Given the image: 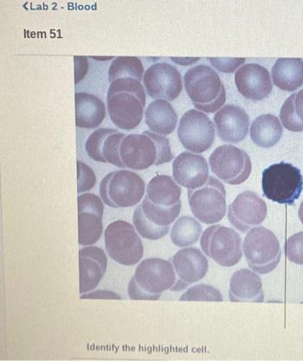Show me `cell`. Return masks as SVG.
Masks as SVG:
<instances>
[{"label":"cell","instance_id":"cell-1","mask_svg":"<svg viewBox=\"0 0 303 361\" xmlns=\"http://www.w3.org/2000/svg\"><path fill=\"white\" fill-rule=\"evenodd\" d=\"M107 112L117 128L130 130L143 121L145 93L143 84L134 78H120L111 82L107 94Z\"/></svg>","mask_w":303,"mask_h":361},{"label":"cell","instance_id":"cell-2","mask_svg":"<svg viewBox=\"0 0 303 361\" xmlns=\"http://www.w3.org/2000/svg\"><path fill=\"white\" fill-rule=\"evenodd\" d=\"M119 157L124 169L133 171L147 170L153 165L170 163L174 159L168 138L149 130L126 136L119 148Z\"/></svg>","mask_w":303,"mask_h":361},{"label":"cell","instance_id":"cell-3","mask_svg":"<svg viewBox=\"0 0 303 361\" xmlns=\"http://www.w3.org/2000/svg\"><path fill=\"white\" fill-rule=\"evenodd\" d=\"M175 282L174 269L170 260L145 259L130 280L129 295L133 300H158L164 291L172 290Z\"/></svg>","mask_w":303,"mask_h":361},{"label":"cell","instance_id":"cell-4","mask_svg":"<svg viewBox=\"0 0 303 361\" xmlns=\"http://www.w3.org/2000/svg\"><path fill=\"white\" fill-rule=\"evenodd\" d=\"M186 94L196 109L201 112L213 114L226 102V91L217 72L207 65H198L184 76Z\"/></svg>","mask_w":303,"mask_h":361},{"label":"cell","instance_id":"cell-5","mask_svg":"<svg viewBox=\"0 0 303 361\" xmlns=\"http://www.w3.org/2000/svg\"><path fill=\"white\" fill-rule=\"evenodd\" d=\"M262 189L271 201L295 206L303 190L301 171L285 162L272 164L263 172Z\"/></svg>","mask_w":303,"mask_h":361},{"label":"cell","instance_id":"cell-6","mask_svg":"<svg viewBox=\"0 0 303 361\" xmlns=\"http://www.w3.org/2000/svg\"><path fill=\"white\" fill-rule=\"evenodd\" d=\"M145 191L144 180L131 171L110 172L100 183L102 202L113 209L137 205L143 200Z\"/></svg>","mask_w":303,"mask_h":361},{"label":"cell","instance_id":"cell-7","mask_svg":"<svg viewBox=\"0 0 303 361\" xmlns=\"http://www.w3.org/2000/svg\"><path fill=\"white\" fill-rule=\"evenodd\" d=\"M243 250L248 266L258 274L274 271L282 258L278 237L263 226L254 228L244 240Z\"/></svg>","mask_w":303,"mask_h":361},{"label":"cell","instance_id":"cell-8","mask_svg":"<svg viewBox=\"0 0 303 361\" xmlns=\"http://www.w3.org/2000/svg\"><path fill=\"white\" fill-rule=\"evenodd\" d=\"M105 240L107 255L122 266H134L143 259V241L129 222L116 221L110 224L105 229Z\"/></svg>","mask_w":303,"mask_h":361},{"label":"cell","instance_id":"cell-9","mask_svg":"<svg viewBox=\"0 0 303 361\" xmlns=\"http://www.w3.org/2000/svg\"><path fill=\"white\" fill-rule=\"evenodd\" d=\"M188 201L191 213L205 224H214L225 217L226 191L220 180L210 176L204 185L188 190Z\"/></svg>","mask_w":303,"mask_h":361},{"label":"cell","instance_id":"cell-10","mask_svg":"<svg viewBox=\"0 0 303 361\" xmlns=\"http://www.w3.org/2000/svg\"><path fill=\"white\" fill-rule=\"evenodd\" d=\"M201 247L206 256L225 267L236 266L243 256L239 234L221 225L210 226L203 233Z\"/></svg>","mask_w":303,"mask_h":361},{"label":"cell","instance_id":"cell-11","mask_svg":"<svg viewBox=\"0 0 303 361\" xmlns=\"http://www.w3.org/2000/svg\"><path fill=\"white\" fill-rule=\"evenodd\" d=\"M182 202L174 206L165 207L153 204L145 197L141 204L134 210V228L144 239L160 240L170 232V225L178 218Z\"/></svg>","mask_w":303,"mask_h":361},{"label":"cell","instance_id":"cell-12","mask_svg":"<svg viewBox=\"0 0 303 361\" xmlns=\"http://www.w3.org/2000/svg\"><path fill=\"white\" fill-rule=\"evenodd\" d=\"M209 164L213 174L231 185H239L250 176L252 167L250 157L233 145H221L210 156Z\"/></svg>","mask_w":303,"mask_h":361},{"label":"cell","instance_id":"cell-13","mask_svg":"<svg viewBox=\"0 0 303 361\" xmlns=\"http://www.w3.org/2000/svg\"><path fill=\"white\" fill-rule=\"evenodd\" d=\"M178 137L180 143L188 151L202 153L213 144L215 126L206 114L191 109L180 118Z\"/></svg>","mask_w":303,"mask_h":361},{"label":"cell","instance_id":"cell-14","mask_svg":"<svg viewBox=\"0 0 303 361\" xmlns=\"http://www.w3.org/2000/svg\"><path fill=\"white\" fill-rule=\"evenodd\" d=\"M145 91L151 98L172 102L182 94V75L177 68L167 63L153 64L143 76Z\"/></svg>","mask_w":303,"mask_h":361},{"label":"cell","instance_id":"cell-15","mask_svg":"<svg viewBox=\"0 0 303 361\" xmlns=\"http://www.w3.org/2000/svg\"><path fill=\"white\" fill-rule=\"evenodd\" d=\"M267 213V205L262 198L254 192L244 191L229 206L227 216L234 228L246 233L262 224Z\"/></svg>","mask_w":303,"mask_h":361},{"label":"cell","instance_id":"cell-16","mask_svg":"<svg viewBox=\"0 0 303 361\" xmlns=\"http://www.w3.org/2000/svg\"><path fill=\"white\" fill-rule=\"evenodd\" d=\"M78 242L81 245H94L102 235V216L105 211L102 200L94 194L79 195Z\"/></svg>","mask_w":303,"mask_h":361},{"label":"cell","instance_id":"cell-17","mask_svg":"<svg viewBox=\"0 0 303 361\" xmlns=\"http://www.w3.org/2000/svg\"><path fill=\"white\" fill-rule=\"evenodd\" d=\"M176 274V282L172 291H182L190 284L205 278L209 270V262L201 250L195 247L179 250L170 259Z\"/></svg>","mask_w":303,"mask_h":361},{"label":"cell","instance_id":"cell-18","mask_svg":"<svg viewBox=\"0 0 303 361\" xmlns=\"http://www.w3.org/2000/svg\"><path fill=\"white\" fill-rule=\"evenodd\" d=\"M236 87L244 98L251 101H262L268 97L273 90L270 72L256 63H249L242 66L236 72Z\"/></svg>","mask_w":303,"mask_h":361},{"label":"cell","instance_id":"cell-19","mask_svg":"<svg viewBox=\"0 0 303 361\" xmlns=\"http://www.w3.org/2000/svg\"><path fill=\"white\" fill-rule=\"evenodd\" d=\"M126 136V134L116 129L95 130L86 140L87 154L97 162L111 164L114 166L124 168L119 157V148Z\"/></svg>","mask_w":303,"mask_h":361},{"label":"cell","instance_id":"cell-20","mask_svg":"<svg viewBox=\"0 0 303 361\" xmlns=\"http://www.w3.org/2000/svg\"><path fill=\"white\" fill-rule=\"evenodd\" d=\"M172 176L176 183L188 190L204 185L209 179V167L204 157L184 152L172 164Z\"/></svg>","mask_w":303,"mask_h":361},{"label":"cell","instance_id":"cell-21","mask_svg":"<svg viewBox=\"0 0 303 361\" xmlns=\"http://www.w3.org/2000/svg\"><path fill=\"white\" fill-rule=\"evenodd\" d=\"M218 136L228 143L243 141L250 129V118L243 109L236 105H226L218 110L213 118Z\"/></svg>","mask_w":303,"mask_h":361},{"label":"cell","instance_id":"cell-22","mask_svg":"<svg viewBox=\"0 0 303 361\" xmlns=\"http://www.w3.org/2000/svg\"><path fill=\"white\" fill-rule=\"evenodd\" d=\"M107 259L102 249L87 247L79 251L80 294L95 289L107 271Z\"/></svg>","mask_w":303,"mask_h":361},{"label":"cell","instance_id":"cell-23","mask_svg":"<svg viewBox=\"0 0 303 361\" xmlns=\"http://www.w3.org/2000/svg\"><path fill=\"white\" fill-rule=\"evenodd\" d=\"M230 300L234 302H263V283L256 272L241 269L232 276L230 282Z\"/></svg>","mask_w":303,"mask_h":361},{"label":"cell","instance_id":"cell-24","mask_svg":"<svg viewBox=\"0 0 303 361\" xmlns=\"http://www.w3.org/2000/svg\"><path fill=\"white\" fill-rule=\"evenodd\" d=\"M76 126L80 128L95 129L106 117V107L102 99L91 94H75Z\"/></svg>","mask_w":303,"mask_h":361},{"label":"cell","instance_id":"cell-25","mask_svg":"<svg viewBox=\"0 0 303 361\" xmlns=\"http://www.w3.org/2000/svg\"><path fill=\"white\" fill-rule=\"evenodd\" d=\"M145 122L153 133L167 136L174 133L177 126L178 115L170 102L156 99L145 109Z\"/></svg>","mask_w":303,"mask_h":361},{"label":"cell","instance_id":"cell-26","mask_svg":"<svg viewBox=\"0 0 303 361\" xmlns=\"http://www.w3.org/2000/svg\"><path fill=\"white\" fill-rule=\"evenodd\" d=\"M271 78L280 90L297 91L303 85V61L300 59H280L272 68Z\"/></svg>","mask_w":303,"mask_h":361},{"label":"cell","instance_id":"cell-27","mask_svg":"<svg viewBox=\"0 0 303 361\" xmlns=\"http://www.w3.org/2000/svg\"><path fill=\"white\" fill-rule=\"evenodd\" d=\"M182 190L170 176L158 175L152 178L147 187V197L153 204L170 207L177 204Z\"/></svg>","mask_w":303,"mask_h":361},{"label":"cell","instance_id":"cell-28","mask_svg":"<svg viewBox=\"0 0 303 361\" xmlns=\"http://www.w3.org/2000/svg\"><path fill=\"white\" fill-rule=\"evenodd\" d=\"M283 133V126L277 116L263 114L253 121L250 135L258 147L271 148L281 140Z\"/></svg>","mask_w":303,"mask_h":361},{"label":"cell","instance_id":"cell-29","mask_svg":"<svg viewBox=\"0 0 303 361\" xmlns=\"http://www.w3.org/2000/svg\"><path fill=\"white\" fill-rule=\"evenodd\" d=\"M202 226L190 216H182L176 221L171 229V240L179 247H186L196 243L201 236Z\"/></svg>","mask_w":303,"mask_h":361},{"label":"cell","instance_id":"cell-30","mask_svg":"<svg viewBox=\"0 0 303 361\" xmlns=\"http://www.w3.org/2000/svg\"><path fill=\"white\" fill-rule=\"evenodd\" d=\"M280 118L290 132H303V90L286 99L280 111Z\"/></svg>","mask_w":303,"mask_h":361},{"label":"cell","instance_id":"cell-31","mask_svg":"<svg viewBox=\"0 0 303 361\" xmlns=\"http://www.w3.org/2000/svg\"><path fill=\"white\" fill-rule=\"evenodd\" d=\"M144 67L141 61L136 56H118L112 61L109 69V80L120 78L143 80Z\"/></svg>","mask_w":303,"mask_h":361},{"label":"cell","instance_id":"cell-32","mask_svg":"<svg viewBox=\"0 0 303 361\" xmlns=\"http://www.w3.org/2000/svg\"><path fill=\"white\" fill-rule=\"evenodd\" d=\"M180 301L223 302V295L216 288L201 283L190 288L179 298Z\"/></svg>","mask_w":303,"mask_h":361},{"label":"cell","instance_id":"cell-33","mask_svg":"<svg viewBox=\"0 0 303 361\" xmlns=\"http://www.w3.org/2000/svg\"><path fill=\"white\" fill-rule=\"evenodd\" d=\"M285 250L287 258L291 262L303 266V232L290 237L286 241Z\"/></svg>","mask_w":303,"mask_h":361},{"label":"cell","instance_id":"cell-34","mask_svg":"<svg viewBox=\"0 0 303 361\" xmlns=\"http://www.w3.org/2000/svg\"><path fill=\"white\" fill-rule=\"evenodd\" d=\"M97 184V176L87 164L78 161V193L89 191Z\"/></svg>","mask_w":303,"mask_h":361},{"label":"cell","instance_id":"cell-35","mask_svg":"<svg viewBox=\"0 0 303 361\" xmlns=\"http://www.w3.org/2000/svg\"><path fill=\"white\" fill-rule=\"evenodd\" d=\"M215 68L223 73H233L245 61L244 59H209Z\"/></svg>","mask_w":303,"mask_h":361},{"label":"cell","instance_id":"cell-36","mask_svg":"<svg viewBox=\"0 0 303 361\" xmlns=\"http://www.w3.org/2000/svg\"><path fill=\"white\" fill-rule=\"evenodd\" d=\"M75 84H78L85 78L89 71V61L85 56H75Z\"/></svg>","mask_w":303,"mask_h":361},{"label":"cell","instance_id":"cell-37","mask_svg":"<svg viewBox=\"0 0 303 361\" xmlns=\"http://www.w3.org/2000/svg\"><path fill=\"white\" fill-rule=\"evenodd\" d=\"M81 299H117L121 300L120 295L110 290H97L93 293L81 295Z\"/></svg>","mask_w":303,"mask_h":361},{"label":"cell","instance_id":"cell-38","mask_svg":"<svg viewBox=\"0 0 303 361\" xmlns=\"http://www.w3.org/2000/svg\"><path fill=\"white\" fill-rule=\"evenodd\" d=\"M298 216L303 225V201L301 203L300 209L298 210Z\"/></svg>","mask_w":303,"mask_h":361}]
</instances>
